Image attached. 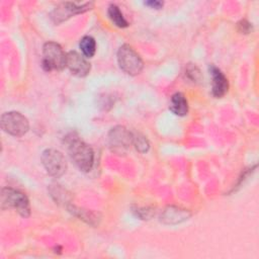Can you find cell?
<instances>
[{
    "mask_svg": "<svg viewBox=\"0 0 259 259\" xmlns=\"http://www.w3.org/2000/svg\"><path fill=\"white\" fill-rule=\"evenodd\" d=\"M1 207L2 209L14 208L23 218L30 215V205L27 196L23 192L10 187H4L1 191Z\"/></svg>",
    "mask_w": 259,
    "mask_h": 259,
    "instance_id": "7a4b0ae2",
    "label": "cell"
},
{
    "mask_svg": "<svg viewBox=\"0 0 259 259\" xmlns=\"http://www.w3.org/2000/svg\"><path fill=\"white\" fill-rule=\"evenodd\" d=\"M69 155L78 167L83 172H89L94 163V152L92 148L78 137H72L67 142Z\"/></svg>",
    "mask_w": 259,
    "mask_h": 259,
    "instance_id": "6da1fadb",
    "label": "cell"
},
{
    "mask_svg": "<svg viewBox=\"0 0 259 259\" xmlns=\"http://www.w3.org/2000/svg\"><path fill=\"white\" fill-rule=\"evenodd\" d=\"M67 54L62 47L55 41H48L42 48V68L50 72L53 70L61 71L66 67Z\"/></svg>",
    "mask_w": 259,
    "mask_h": 259,
    "instance_id": "3957f363",
    "label": "cell"
},
{
    "mask_svg": "<svg viewBox=\"0 0 259 259\" xmlns=\"http://www.w3.org/2000/svg\"><path fill=\"white\" fill-rule=\"evenodd\" d=\"M169 109L178 116H184L188 112V102L184 94L181 92H176L171 96Z\"/></svg>",
    "mask_w": 259,
    "mask_h": 259,
    "instance_id": "7c38bea8",
    "label": "cell"
},
{
    "mask_svg": "<svg viewBox=\"0 0 259 259\" xmlns=\"http://www.w3.org/2000/svg\"><path fill=\"white\" fill-rule=\"evenodd\" d=\"M107 13H108L109 19L111 20V22H112L115 26L120 27V28H124V27L128 26L127 20L124 18L122 12L120 11V9H119L116 5L111 4V5L108 7Z\"/></svg>",
    "mask_w": 259,
    "mask_h": 259,
    "instance_id": "5bb4252c",
    "label": "cell"
},
{
    "mask_svg": "<svg viewBox=\"0 0 259 259\" xmlns=\"http://www.w3.org/2000/svg\"><path fill=\"white\" fill-rule=\"evenodd\" d=\"M50 192H51V195L53 196V198L58 202V203H61V202H65L67 201L68 199V195L66 194V190L63 189L62 187H60V185H55L53 187L50 188Z\"/></svg>",
    "mask_w": 259,
    "mask_h": 259,
    "instance_id": "e0dca14e",
    "label": "cell"
},
{
    "mask_svg": "<svg viewBox=\"0 0 259 259\" xmlns=\"http://www.w3.org/2000/svg\"><path fill=\"white\" fill-rule=\"evenodd\" d=\"M209 72L211 76L212 95L217 98H221L228 92V89H229L228 79L226 78L224 73L213 65L209 67Z\"/></svg>",
    "mask_w": 259,
    "mask_h": 259,
    "instance_id": "30bf717a",
    "label": "cell"
},
{
    "mask_svg": "<svg viewBox=\"0 0 259 259\" xmlns=\"http://www.w3.org/2000/svg\"><path fill=\"white\" fill-rule=\"evenodd\" d=\"M41 164L47 173L55 178L61 177L67 170L65 156L58 150L47 149L41 154Z\"/></svg>",
    "mask_w": 259,
    "mask_h": 259,
    "instance_id": "8992f818",
    "label": "cell"
},
{
    "mask_svg": "<svg viewBox=\"0 0 259 259\" xmlns=\"http://www.w3.org/2000/svg\"><path fill=\"white\" fill-rule=\"evenodd\" d=\"M68 209L72 214L78 217L80 220L85 221L87 224H90L92 226L98 225L99 217H98V214L94 213L93 211L86 210V209H83V208H79V207H76L75 205H72V204H70L68 206Z\"/></svg>",
    "mask_w": 259,
    "mask_h": 259,
    "instance_id": "4fadbf2b",
    "label": "cell"
},
{
    "mask_svg": "<svg viewBox=\"0 0 259 259\" xmlns=\"http://www.w3.org/2000/svg\"><path fill=\"white\" fill-rule=\"evenodd\" d=\"M0 123L2 130L13 137H22L29 130L28 119L18 111L3 113Z\"/></svg>",
    "mask_w": 259,
    "mask_h": 259,
    "instance_id": "5b68a950",
    "label": "cell"
},
{
    "mask_svg": "<svg viewBox=\"0 0 259 259\" xmlns=\"http://www.w3.org/2000/svg\"><path fill=\"white\" fill-rule=\"evenodd\" d=\"M133 144L135 145L136 149L141 153H146L150 148V144H149V141L147 140V138L142 135H139V134L136 136L134 135Z\"/></svg>",
    "mask_w": 259,
    "mask_h": 259,
    "instance_id": "2e32d148",
    "label": "cell"
},
{
    "mask_svg": "<svg viewBox=\"0 0 259 259\" xmlns=\"http://www.w3.org/2000/svg\"><path fill=\"white\" fill-rule=\"evenodd\" d=\"M117 63L119 68L128 75L136 76L144 68L140 55L128 45H122L117 51Z\"/></svg>",
    "mask_w": 259,
    "mask_h": 259,
    "instance_id": "277c9868",
    "label": "cell"
},
{
    "mask_svg": "<svg viewBox=\"0 0 259 259\" xmlns=\"http://www.w3.org/2000/svg\"><path fill=\"white\" fill-rule=\"evenodd\" d=\"M133 141L134 135L121 125L112 127L108 134L109 146L113 152L118 154L124 153L133 145Z\"/></svg>",
    "mask_w": 259,
    "mask_h": 259,
    "instance_id": "ba28073f",
    "label": "cell"
},
{
    "mask_svg": "<svg viewBox=\"0 0 259 259\" xmlns=\"http://www.w3.org/2000/svg\"><path fill=\"white\" fill-rule=\"evenodd\" d=\"M93 7L92 2L86 3H76V2H63L55 7L53 12L51 13V17L56 24H59L73 15L86 12Z\"/></svg>",
    "mask_w": 259,
    "mask_h": 259,
    "instance_id": "52a82bcc",
    "label": "cell"
},
{
    "mask_svg": "<svg viewBox=\"0 0 259 259\" xmlns=\"http://www.w3.org/2000/svg\"><path fill=\"white\" fill-rule=\"evenodd\" d=\"M135 211L137 212V215H139L143 220L149 219L151 217V213H152V210H149L148 208H138L137 207V210H135Z\"/></svg>",
    "mask_w": 259,
    "mask_h": 259,
    "instance_id": "d6986e66",
    "label": "cell"
},
{
    "mask_svg": "<svg viewBox=\"0 0 259 259\" xmlns=\"http://www.w3.org/2000/svg\"><path fill=\"white\" fill-rule=\"evenodd\" d=\"M66 67L72 74L78 77H85L91 70V65L87 59L75 51H71L67 54Z\"/></svg>",
    "mask_w": 259,
    "mask_h": 259,
    "instance_id": "9c48e42d",
    "label": "cell"
},
{
    "mask_svg": "<svg viewBox=\"0 0 259 259\" xmlns=\"http://www.w3.org/2000/svg\"><path fill=\"white\" fill-rule=\"evenodd\" d=\"M238 29L242 33H249L250 30H252V25L250 22L243 19L238 23Z\"/></svg>",
    "mask_w": 259,
    "mask_h": 259,
    "instance_id": "ac0fdd59",
    "label": "cell"
},
{
    "mask_svg": "<svg viewBox=\"0 0 259 259\" xmlns=\"http://www.w3.org/2000/svg\"><path fill=\"white\" fill-rule=\"evenodd\" d=\"M189 217H190V212L185 209H181L175 206H168L163 210L161 215V221L164 222L165 224L173 225V224L181 223L187 220Z\"/></svg>",
    "mask_w": 259,
    "mask_h": 259,
    "instance_id": "8fae6325",
    "label": "cell"
},
{
    "mask_svg": "<svg viewBox=\"0 0 259 259\" xmlns=\"http://www.w3.org/2000/svg\"><path fill=\"white\" fill-rule=\"evenodd\" d=\"M80 50L85 58H92L96 52L95 39L90 35H85L81 38L79 44Z\"/></svg>",
    "mask_w": 259,
    "mask_h": 259,
    "instance_id": "9a60e30c",
    "label": "cell"
},
{
    "mask_svg": "<svg viewBox=\"0 0 259 259\" xmlns=\"http://www.w3.org/2000/svg\"><path fill=\"white\" fill-rule=\"evenodd\" d=\"M145 5L150 6L151 8L160 9L161 7H163V2H161V1H148V2H145Z\"/></svg>",
    "mask_w": 259,
    "mask_h": 259,
    "instance_id": "ffe728a7",
    "label": "cell"
}]
</instances>
